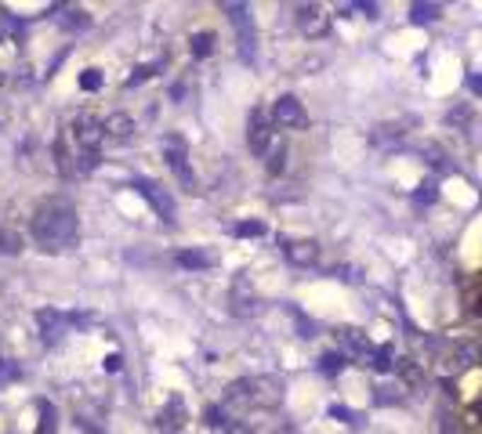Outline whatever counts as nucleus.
I'll return each mask as SVG.
<instances>
[{"label": "nucleus", "instance_id": "f704fd0d", "mask_svg": "<svg viewBox=\"0 0 482 434\" xmlns=\"http://www.w3.org/2000/svg\"><path fill=\"white\" fill-rule=\"evenodd\" d=\"M468 87H471L475 95L482 98V73H471V76H468Z\"/></svg>", "mask_w": 482, "mask_h": 434}, {"label": "nucleus", "instance_id": "c85d7f7f", "mask_svg": "<svg viewBox=\"0 0 482 434\" xmlns=\"http://www.w3.org/2000/svg\"><path fill=\"white\" fill-rule=\"evenodd\" d=\"M15 377H18V365L8 362V358H0V384H8V380H15Z\"/></svg>", "mask_w": 482, "mask_h": 434}, {"label": "nucleus", "instance_id": "b1692460", "mask_svg": "<svg viewBox=\"0 0 482 434\" xmlns=\"http://www.w3.org/2000/svg\"><path fill=\"white\" fill-rule=\"evenodd\" d=\"M370 365L377 369V373H388V369H391V348H388V344L377 348V351L370 355Z\"/></svg>", "mask_w": 482, "mask_h": 434}, {"label": "nucleus", "instance_id": "7c9ffc66", "mask_svg": "<svg viewBox=\"0 0 482 434\" xmlns=\"http://www.w3.org/2000/svg\"><path fill=\"white\" fill-rule=\"evenodd\" d=\"M207 423H210V427H225V409H218V406L207 409Z\"/></svg>", "mask_w": 482, "mask_h": 434}, {"label": "nucleus", "instance_id": "cd10ccee", "mask_svg": "<svg viewBox=\"0 0 482 434\" xmlns=\"http://www.w3.org/2000/svg\"><path fill=\"white\" fill-rule=\"evenodd\" d=\"M283 163H287V148H283V145H276V148H272V160H268V170L280 174V170H283Z\"/></svg>", "mask_w": 482, "mask_h": 434}, {"label": "nucleus", "instance_id": "9d476101", "mask_svg": "<svg viewBox=\"0 0 482 434\" xmlns=\"http://www.w3.org/2000/svg\"><path fill=\"white\" fill-rule=\"evenodd\" d=\"M37 322H40V333H44V344H54V340H62V336H66V326H73L69 315L51 312V307L37 312Z\"/></svg>", "mask_w": 482, "mask_h": 434}, {"label": "nucleus", "instance_id": "7ed1b4c3", "mask_svg": "<svg viewBox=\"0 0 482 434\" xmlns=\"http://www.w3.org/2000/svg\"><path fill=\"white\" fill-rule=\"evenodd\" d=\"M134 192L142 199H149V206L160 213V221H167V225L174 221V199H171V192L163 189V184H156L153 177H134Z\"/></svg>", "mask_w": 482, "mask_h": 434}, {"label": "nucleus", "instance_id": "393cba45", "mask_svg": "<svg viewBox=\"0 0 482 434\" xmlns=\"http://www.w3.org/2000/svg\"><path fill=\"white\" fill-rule=\"evenodd\" d=\"M58 22H62L66 29H87V25H91V18H87L84 11H66V15L58 18Z\"/></svg>", "mask_w": 482, "mask_h": 434}, {"label": "nucleus", "instance_id": "39448f33", "mask_svg": "<svg viewBox=\"0 0 482 434\" xmlns=\"http://www.w3.org/2000/svg\"><path fill=\"white\" fill-rule=\"evenodd\" d=\"M225 15L232 18V25L239 29V58L254 61V22L247 15V4H225Z\"/></svg>", "mask_w": 482, "mask_h": 434}, {"label": "nucleus", "instance_id": "1a4fd4ad", "mask_svg": "<svg viewBox=\"0 0 482 434\" xmlns=\"http://www.w3.org/2000/svg\"><path fill=\"white\" fill-rule=\"evenodd\" d=\"M163 156H167L171 170L182 177V184L193 192V170H189V156H185V141H182V138H167V141H163Z\"/></svg>", "mask_w": 482, "mask_h": 434}, {"label": "nucleus", "instance_id": "aec40b11", "mask_svg": "<svg viewBox=\"0 0 482 434\" xmlns=\"http://www.w3.org/2000/svg\"><path fill=\"white\" fill-rule=\"evenodd\" d=\"M214 40H218L214 33H196V37L189 40V44H193V54H196V58H207L210 51H214Z\"/></svg>", "mask_w": 482, "mask_h": 434}, {"label": "nucleus", "instance_id": "dca6fc26", "mask_svg": "<svg viewBox=\"0 0 482 434\" xmlns=\"http://www.w3.org/2000/svg\"><path fill=\"white\" fill-rule=\"evenodd\" d=\"M182 268H189V271H200V268H210L214 264V254H207V250H178V257H174Z\"/></svg>", "mask_w": 482, "mask_h": 434}, {"label": "nucleus", "instance_id": "2f4dec72", "mask_svg": "<svg viewBox=\"0 0 482 434\" xmlns=\"http://www.w3.org/2000/svg\"><path fill=\"white\" fill-rule=\"evenodd\" d=\"M330 416H338V420H348V423H355L359 416L352 413V409H345V406H330Z\"/></svg>", "mask_w": 482, "mask_h": 434}, {"label": "nucleus", "instance_id": "4be33fe9", "mask_svg": "<svg viewBox=\"0 0 482 434\" xmlns=\"http://www.w3.org/2000/svg\"><path fill=\"white\" fill-rule=\"evenodd\" d=\"M319 369H323L326 377L341 373V369H345V355H334V351H330V355H323V358H319Z\"/></svg>", "mask_w": 482, "mask_h": 434}, {"label": "nucleus", "instance_id": "4c0bfd02", "mask_svg": "<svg viewBox=\"0 0 482 434\" xmlns=\"http://www.w3.org/2000/svg\"><path fill=\"white\" fill-rule=\"evenodd\" d=\"M478 315H482V300H478Z\"/></svg>", "mask_w": 482, "mask_h": 434}, {"label": "nucleus", "instance_id": "6ab92c4d", "mask_svg": "<svg viewBox=\"0 0 482 434\" xmlns=\"http://www.w3.org/2000/svg\"><path fill=\"white\" fill-rule=\"evenodd\" d=\"M18 250H22V235L11 232V228H4V232H0V254H4V257H15Z\"/></svg>", "mask_w": 482, "mask_h": 434}, {"label": "nucleus", "instance_id": "f03ea898", "mask_svg": "<svg viewBox=\"0 0 482 434\" xmlns=\"http://www.w3.org/2000/svg\"><path fill=\"white\" fill-rule=\"evenodd\" d=\"M283 401L276 377H247L225 387V406H258V409H276Z\"/></svg>", "mask_w": 482, "mask_h": 434}, {"label": "nucleus", "instance_id": "72a5a7b5", "mask_svg": "<svg viewBox=\"0 0 482 434\" xmlns=\"http://www.w3.org/2000/svg\"><path fill=\"white\" fill-rule=\"evenodd\" d=\"M381 394H377V406H391V401H396L399 394H391V387H377Z\"/></svg>", "mask_w": 482, "mask_h": 434}, {"label": "nucleus", "instance_id": "ddd939ff", "mask_svg": "<svg viewBox=\"0 0 482 434\" xmlns=\"http://www.w3.org/2000/svg\"><path fill=\"white\" fill-rule=\"evenodd\" d=\"M156 420H160V430H167V434H178V430L185 427V420H189V413H185V401L174 394V398L167 401V406L160 409V416H156Z\"/></svg>", "mask_w": 482, "mask_h": 434}, {"label": "nucleus", "instance_id": "412c9836", "mask_svg": "<svg viewBox=\"0 0 482 434\" xmlns=\"http://www.w3.org/2000/svg\"><path fill=\"white\" fill-rule=\"evenodd\" d=\"M54 423H58V416L51 409V401H40V427H37V434H51Z\"/></svg>", "mask_w": 482, "mask_h": 434}, {"label": "nucleus", "instance_id": "a211bd4d", "mask_svg": "<svg viewBox=\"0 0 482 434\" xmlns=\"http://www.w3.org/2000/svg\"><path fill=\"white\" fill-rule=\"evenodd\" d=\"M439 11H442L439 4H413V8H410V18H413L417 25H428V22L439 18Z\"/></svg>", "mask_w": 482, "mask_h": 434}, {"label": "nucleus", "instance_id": "9b49d317", "mask_svg": "<svg viewBox=\"0 0 482 434\" xmlns=\"http://www.w3.org/2000/svg\"><path fill=\"white\" fill-rule=\"evenodd\" d=\"M338 336H341V351H345V358H370V355H374V348H370V340H367L363 329L348 326V329H341Z\"/></svg>", "mask_w": 482, "mask_h": 434}, {"label": "nucleus", "instance_id": "f3484780", "mask_svg": "<svg viewBox=\"0 0 482 434\" xmlns=\"http://www.w3.org/2000/svg\"><path fill=\"white\" fill-rule=\"evenodd\" d=\"M406 131H403V123H381V127H374L370 141L374 145H391V141H399Z\"/></svg>", "mask_w": 482, "mask_h": 434}, {"label": "nucleus", "instance_id": "423d86ee", "mask_svg": "<svg viewBox=\"0 0 482 434\" xmlns=\"http://www.w3.org/2000/svg\"><path fill=\"white\" fill-rule=\"evenodd\" d=\"M229 312H232L236 319H251V315L258 312V293H254V286H251V278L239 275L236 283H232V290H229Z\"/></svg>", "mask_w": 482, "mask_h": 434}, {"label": "nucleus", "instance_id": "c756f323", "mask_svg": "<svg viewBox=\"0 0 482 434\" xmlns=\"http://www.w3.org/2000/svg\"><path fill=\"white\" fill-rule=\"evenodd\" d=\"M153 73H156V66H138V69L131 73V80H127V83L134 87V83H142V80H149V76H153Z\"/></svg>", "mask_w": 482, "mask_h": 434}, {"label": "nucleus", "instance_id": "f8f14e48", "mask_svg": "<svg viewBox=\"0 0 482 434\" xmlns=\"http://www.w3.org/2000/svg\"><path fill=\"white\" fill-rule=\"evenodd\" d=\"M247 127H251V138H247V141H251V152H258V156H261V152H268V145H272V131H268V116H265L261 109H254Z\"/></svg>", "mask_w": 482, "mask_h": 434}, {"label": "nucleus", "instance_id": "c9c22d12", "mask_svg": "<svg viewBox=\"0 0 482 434\" xmlns=\"http://www.w3.org/2000/svg\"><path fill=\"white\" fill-rule=\"evenodd\" d=\"M225 434H251V430H247V427H239V423H236V427H229Z\"/></svg>", "mask_w": 482, "mask_h": 434}, {"label": "nucleus", "instance_id": "a878e982", "mask_svg": "<svg viewBox=\"0 0 482 434\" xmlns=\"http://www.w3.org/2000/svg\"><path fill=\"white\" fill-rule=\"evenodd\" d=\"M80 87L84 90H98L102 87V69H84L80 73Z\"/></svg>", "mask_w": 482, "mask_h": 434}, {"label": "nucleus", "instance_id": "e433bc0d", "mask_svg": "<svg viewBox=\"0 0 482 434\" xmlns=\"http://www.w3.org/2000/svg\"><path fill=\"white\" fill-rule=\"evenodd\" d=\"M4 119H8V112H4V109H0V123H4Z\"/></svg>", "mask_w": 482, "mask_h": 434}, {"label": "nucleus", "instance_id": "bb28decb", "mask_svg": "<svg viewBox=\"0 0 482 434\" xmlns=\"http://www.w3.org/2000/svg\"><path fill=\"white\" fill-rule=\"evenodd\" d=\"M413 199H417V203H435V199H439V184H435V181H425V184L417 189Z\"/></svg>", "mask_w": 482, "mask_h": 434}, {"label": "nucleus", "instance_id": "473e14b6", "mask_svg": "<svg viewBox=\"0 0 482 434\" xmlns=\"http://www.w3.org/2000/svg\"><path fill=\"white\" fill-rule=\"evenodd\" d=\"M120 365H124L120 355H105V373H120Z\"/></svg>", "mask_w": 482, "mask_h": 434}, {"label": "nucleus", "instance_id": "5701e85b", "mask_svg": "<svg viewBox=\"0 0 482 434\" xmlns=\"http://www.w3.org/2000/svg\"><path fill=\"white\" fill-rule=\"evenodd\" d=\"M236 235H239V239H261V235H265V225H261V221H239V225H236Z\"/></svg>", "mask_w": 482, "mask_h": 434}, {"label": "nucleus", "instance_id": "20e7f679", "mask_svg": "<svg viewBox=\"0 0 482 434\" xmlns=\"http://www.w3.org/2000/svg\"><path fill=\"white\" fill-rule=\"evenodd\" d=\"M73 138H76L80 152H98V145L105 141V123L95 119L91 112H84L73 119Z\"/></svg>", "mask_w": 482, "mask_h": 434}, {"label": "nucleus", "instance_id": "2eb2a0df", "mask_svg": "<svg viewBox=\"0 0 482 434\" xmlns=\"http://www.w3.org/2000/svg\"><path fill=\"white\" fill-rule=\"evenodd\" d=\"M326 25H330V18L319 8H301V29H305L309 37H323Z\"/></svg>", "mask_w": 482, "mask_h": 434}, {"label": "nucleus", "instance_id": "4468645a", "mask_svg": "<svg viewBox=\"0 0 482 434\" xmlns=\"http://www.w3.org/2000/svg\"><path fill=\"white\" fill-rule=\"evenodd\" d=\"M102 123H105V138H109V141H127L131 131H134L131 116H124V112H113V116L102 119Z\"/></svg>", "mask_w": 482, "mask_h": 434}, {"label": "nucleus", "instance_id": "f257e3e1", "mask_svg": "<svg viewBox=\"0 0 482 434\" xmlns=\"http://www.w3.org/2000/svg\"><path fill=\"white\" fill-rule=\"evenodd\" d=\"M33 239L40 250L47 254H58V250H69L76 242V210L69 203H58V199H47L37 206L33 213Z\"/></svg>", "mask_w": 482, "mask_h": 434}, {"label": "nucleus", "instance_id": "6e6552de", "mask_svg": "<svg viewBox=\"0 0 482 434\" xmlns=\"http://www.w3.org/2000/svg\"><path fill=\"white\" fill-rule=\"evenodd\" d=\"M283 257L297 268H312L319 261V242L316 239H283Z\"/></svg>", "mask_w": 482, "mask_h": 434}, {"label": "nucleus", "instance_id": "0eeeda50", "mask_svg": "<svg viewBox=\"0 0 482 434\" xmlns=\"http://www.w3.org/2000/svg\"><path fill=\"white\" fill-rule=\"evenodd\" d=\"M272 119L280 123V127H287V131H305V127H309V112L301 109V102H297L294 95H283V98L276 102Z\"/></svg>", "mask_w": 482, "mask_h": 434}]
</instances>
